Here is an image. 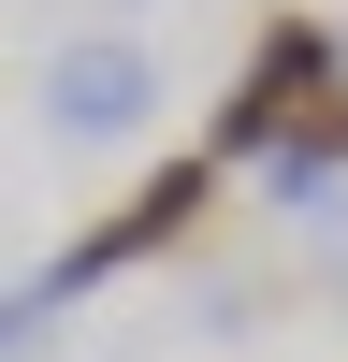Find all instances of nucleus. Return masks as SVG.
<instances>
[{
    "label": "nucleus",
    "mask_w": 348,
    "mask_h": 362,
    "mask_svg": "<svg viewBox=\"0 0 348 362\" xmlns=\"http://www.w3.org/2000/svg\"><path fill=\"white\" fill-rule=\"evenodd\" d=\"M203 203H218V145H203V160H160L131 203H116V218H131V247H189V232H203Z\"/></svg>",
    "instance_id": "3"
},
{
    "label": "nucleus",
    "mask_w": 348,
    "mask_h": 362,
    "mask_svg": "<svg viewBox=\"0 0 348 362\" xmlns=\"http://www.w3.org/2000/svg\"><path fill=\"white\" fill-rule=\"evenodd\" d=\"M145 116H160V44H131V29L44 44V131H73V145H131Z\"/></svg>",
    "instance_id": "2"
},
{
    "label": "nucleus",
    "mask_w": 348,
    "mask_h": 362,
    "mask_svg": "<svg viewBox=\"0 0 348 362\" xmlns=\"http://www.w3.org/2000/svg\"><path fill=\"white\" fill-rule=\"evenodd\" d=\"M348 87V29H319V15H261L247 29V73H232V102H218V160H276V131H305L319 102Z\"/></svg>",
    "instance_id": "1"
},
{
    "label": "nucleus",
    "mask_w": 348,
    "mask_h": 362,
    "mask_svg": "<svg viewBox=\"0 0 348 362\" xmlns=\"http://www.w3.org/2000/svg\"><path fill=\"white\" fill-rule=\"evenodd\" d=\"M44 334H58V305H44V276H15V362H44Z\"/></svg>",
    "instance_id": "5"
},
{
    "label": "nucleus",
    "mask_w": 348,
    "mask_h": 362,
    "mask_svg": "<svg viewBox=\"0 0 348 362\" xmlns=\"http://www.w3.org/2000/svg\"><path fill=\"white\" fill-rule=\"evenodd\" d=\"M334 174H348V87L305 116V131H276V160H261V189L276 203H334Z\"/></svg>",
    "instance_id": "4"
}]
</instances>
